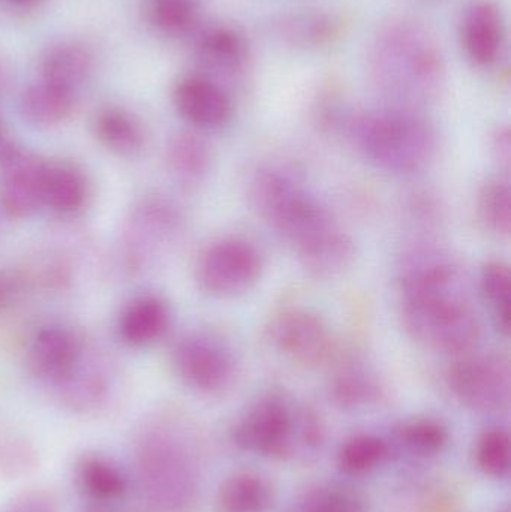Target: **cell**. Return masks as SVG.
<instances>
[{
	"label": "cell",
	"instance_id": "1",
	"mask_svg": "<svg viewBox=\"0 0 511 512\" xmlns=\"http://www.w3.org/2000/svg\"><path fill=\"white\" fill-rule=\"evenodd\" d=\"M369 77L393 107L414 110L443 92L447 80L446 57L434 33L411 17L384 23L369 45Z\"/></svg>",
	"mask_w": 511,
	"mask_h": 512
},
{
	"label": "cell",
	"instance_id": "2",
	"mask_svg": "<svg viewBox=\"0 0 511 512\" xmlns=\"http://www.w3.org/2000/svg\"><path fill=\"white\" fill-rule=\"evenodd\" d=\"M456 283L458 271L452 264L425 265L404 274L402 322L419 345L459 358L477 348L482 327Z\"/></svg>",
	"mask_w": 511,
	"mask_h": 512
},
{
	"label": "cell",
	"instance_id": "3",
	"mask_svg": "<svg viewBox=\"0 0 511 512\" xmlns=\"http://www.w3.org/2000/svg\"><path fill=\"white\" fill-rule=\"evenodd\" d=\"M348 128L366 159L387 173L425 170L437 150L434 128L407 108L392 107L353 116Z\"/></svg>",
	"mask_w": 511,
	"mask_h": 512
},
{
	"label": "cell",
	"instance_id": "4",
	"mask_svg": "<svg viewBox=\"0 0 511 512\" xmlns=\"http://www.w3.org/2000/svg\"><path fill=\"white\" fill-rule=\"evenodd\" d=\"M144 487L150 499L167 512H182L194 502L197 478L188 454L167 438L144 441L141 451Z\"/></svg>",
	"mask_w": 511,
	"mask_h": 512
},
{
	"label": "cell",
	"instance_id": "5",
	"mask_svg": "<svg viewBox=\"0 0 511 512\" xmlns=\"http://www.w3.org/2000/svg\"><path fill=\"white\" fill-rule=\"evenodd\" d=\"M263 258L251 243L224 239L204 249L195 267L198 285L215 298H234L254 288Z\"/></svg>",
	"mask_w": 511,
	"mask_h": 512
},
{
	"label": "cell",
	"instance_id": "6",
	"mask_svg": "<svg viewBox=\"0 0 511 512\" xmlns=\"http://www.w3.org/2000/svg\"><path fill=\"white\" fill-rule=\"evenodd\" d=\"M447 384L456 399L479 412H498L510 400L509 361L500 355H476L456 358L447 372Z\"/></svg>",
	"mask_w": 511,
	"mask_h": 512
},
{
	"label": "cell",
	"instance_id": "7",
	"mask_svg": "<svg viewBox=\"0 0 511 512\" xmlns=\"http://www.w3.org/2000/svg\"><path fill=\"white\" fill-rule=\"evenodd\" d=\"M173 367L180 381L197 393H222L236 378L233 354L218 340L201 334H191L176 343Z\"/></svg>",
	"mask_w": 511,
	"mask_h": 512
},
{
	"label": "cell",
	"instance_id": "8",
	"mask_svg": "<svg viewBox=\"0 0 511 512\" xmlns=\"http://www.w3.org/2000/svg\"><path fill=\"white\" fill-rule=\"evenodd\" d=\"M47 162L15 144L0 147V206L14 219L29 218L42 206Z\"/></svg>",
	"mask_w": 511,
	"mask_h": 512
},
{
	"label": "cell",
	"instance_id": "9",
	"mask_svg": "<svg viewBox=\"0 0 511 512\" xmlns=\"http://www.w3.org/2000/svg\"><path fill=\"white\" fill-rule=\"evenodd\" d=\"M273 346L299 366L312 367L327 363L333 354V339L320 316L306 310H288L270 327Z\"/></svg>",
	"mask_w": 511,
	"mask_h": 512
},
{
	"label": "cell",
	"instance_id": "10",
	"mask_svg": "<svg viewBox=\"0 0 511 512\" xmlns=\"http://www.w3.org/2000/svg\"><path fill=\"white\" fill-rule=\"evenodd\" d=\"M507 27L503 9L495 0H470L459 20V42L471 65L491 69L506 48Z\"/></svg>",
	"mask_w": 511,
	"mask_h": 512
},
{
	"label": "cell",
	"instance_id": "11",
	"mask_svg": "<svg viewBox=\"0 0 511 512\" xmlns=\"http://www.w3.org/2000/svg\"><path fill=\"white\" fill-rule=\"evenodd\" d=\"M294 420L290 408L279 397L258 400L234 427V442L242 450L261 456H279L293 438Z\"/></svg>",
	"mask_w": 511,
	"mask_h": 512
},
{
	"label": "cell",
	"instance_id": "12",
	"mask_svg": "<svg viewBox=\"0 0 511 512\" xmlns=\"http://www.w3.org/2000/svg\"><path fill=\"white\" fill-rule=\"evenodd\" d=\"M173 104L189 125L204 131L224 128L233 119L230 93L218 80L203 72L182 75L176 81Z\"/></svg>",
	"mask_w": 511,
	"mask_h": 512
},
{
	"label": "cell",
	"instance_id": "13",
	"mask_svg": "<svg viewBox=\"0 0 511 512\" xmlns=\"http://www.w3.org/2000/svg\"><path fill=\"white\" fill-rule=\"evenodd\" d=\"M84 348L68 328H41L27 354L30 372L42 381L65 387L83 369Z\"/></svg>",
	"mask_w": 511,
	"mask_h": 512
},
{
	"label": "cell",
	"instance_id": "14",
	"mask_svg": "<svg viewBox=\"0 0 511 512\" xmlns=\"http://www.w3.org/2000/svg\"><path fill=\"white\" fill-rule=\"evenodd\" d=\"M192 41L201 72L209 77H237L248 68L251 48L237 27L225 23L203 24Z\"/></svg>",
	"mask_w": 511,
	"mask_h": 512
},
{
	"label": "cell",
	"instance_id": "15",
	"mask_svg": "<svg viewBox=\"0 0 511 512\" xmlns=\"http://www.w3.org/2000/svg\"><path fill=\"white\" fill-rule=\"evenodd\" d=\"M96 62L95 51L86 42L57 39L39 54L38 78L81 93L95 74Z\"/></svg>",
	"mask_w": 511,
	"mask_h": 512
},
{
	"label": "cell",
	"instance_id": "16",
	"mask_svg": "<svg viewBox=\"0 0 511 512\" xmlns=\"http://www.w3.org/2000/svg\"><path fill=\"white\" fill-rule=\"evenodd\" d=\"M276 38L288 47L321 51L341 41L345 23L339 15L321 9L290 12L273 24Z\"/></svg>",
	"mask_w": 511,
	"mask_h": 512
},
{
	"label": "cell",
	"instance_id": "17",
	"mask_svg": "<svg viewBox=\"0 0 511 512\" xmlns=\"http://www.w3.org/2000/svg\"><path fill=\"white\" fill-rule=\"evenodd\" d=\"M80 93L48 81L38 80L24 87L20 95V113L36 128H51L65 122L77 108Z\"/></svg>",
	"mask_w": 511,
	"mask_h": 512
},
{
	"label": "cell",
	"instance_id": "18",
	"mask_svg": "<svg viewBox=\"0 0 511 512\" xmlns=\"http://www.w3.org/2000/svg\"><path fill=\"white\" fill-rule=\"evenodd\" d=\"M171 324L168 304L158 297H141L132 301L120 316L119 334L126 345L144 348L159 342Z\"/></svg>",
	"mask_w": 511,
	"mask_h": 512
},
{
	"label": "cell",
	"instance_id": "19",
	"mask_svg": "<svg viewBox=\"0 0 511 512\" xmlns=\"http://www.w3.org/2000/svg\"><path fill=\"white\" fill-rule=\"evenodd\" d=\"M96 137L111 152L135 156L146 144V132L137 116L120 105H107L96 113Z\"/></svg>",
	"mask_w": 511,
	"mask_h": 512
},
{
	"label": "cell",
	"instance_id": "20",
	"mask_svg": "<svg viewBox=\"0 0 511 512\" xmlns=\"http://www.w3.org/2000/svg\"><path fill=\"white\" fill-rule=\"evenodd\" d=\"M87 200V180L77 167L71 164H47L42 189V206L59 215H72Z\"/></svg>",
	"mask_w": 511,
	"mask_h": 512
},
{
	"label": "cell",
	"instance_id": "21",
	"mask_svg": "<svg viewBox=\"0 0 511 512\" xmlns=\"http://www.w3.org/2000/svg\"><path fill=\"white\" fill-rule=\"evenodd\" d=\"M144 14L159 35L170 39L192 38L203 26L197 0H146Z\"/></svg>",
	"mask_w": 511,
	"mask_h": 512
},
{
	"label": "cell",
	"instance_id": "22",
	"mask_svg": "<svg viewBox=\"0 0 511 512\" xmlns=\"http://www.w3.org/2000/svg\"><path fill=\"white\" fill-rule=\"evenodd\" d=\"M273 504L269 481L255 472H237L218 493L219 512H267Z\"/></svg>",
	"mask_w": 511,
	"mask_h": 512
},
{
	"label": "cell",
	"instance_id": "23",
	"mask_svg": "<svg viewBox=\"0 0 511 512\" xmlns=\"http://www.w3.org/2000/svg\"><path fill=\"white\" fill-rule=\"evenodd\" d=\"M167 159L177 179L197 183L206 177L212 167V150L203 138L185 132L171 138Z\"/></svg>",
	"mask_w": 511,
	"mask_h": 512
},
{
	"label": "cell",
	"instance_id": "24",
	"mask_svg": "<svg viewBox=\"0 0 511 512\" xmlns=\"http://www.w3.org/2000/svg\"><path fill=\"white\" fill-rule=\"evenodd\" d=\"M477 218L492 236L509 239L511 231V191L509 179L495 177L483 183L477 195Z\"/></svg>",
	"mask_w": 511,
	"mask_h": 512
},
{
	"label": "cell",
	"instance_id": "25",
	"mask_svg": "<svg viewBox=\"0 0 511 512\" xmlns=\"http://www.w3.org/2000/svg\"><path fill=\"white\" fill-rule=\"evenodd\" d=\"M75 475L83 492L95 499L110 501L122 496L126 490L125 475L101 456H84L78 462Z\"/></svg>",
	"mask_w": 511,
	"mask_h": 512
},
{
	"label": "cell",
	"instance_id": "26",
	"mask_svg": "<svg viewBox=\"0 0 511 512\" xmlns=\"http://www.w3.org/2000/svg\"><path fill=\"white\" fill-rule=\"evenodd\" d=\"M483 298L491 309L495 325L503 336L509 337L511 327V274L509 265L489 261L480 273Z\"/></svg>",
	"mask_w": 511,
	"mask_h": 512
},
{
	"label": "cell",
	"instance_id": "27",
	"mask_svg": "<svg viewBox=\"0 0 511 512\" xmlns=\"http://www.w3.org/2000/svg\"><path fill=\"white\" fill-rule=\"evenodd\" d=\"M389 456V445L383 439L372 435H357L342 445L338 463L347 474L363 475L380 468Z\"/></svg>",
	"mask_w": 511,
	"mask_h": 512
},
{
	"label": "cell",
	"instance_id": "28",
	"mask_svg": "<svg viewBox=\"0 0 511 512\" xmlns=\"http://www.w3.org/2000/svg\"><path fill=\"white\" fill-rule=\"evenodd\" d=\"M399 442L419 456H435L440 454L449 444V430L440 421L431 418L405 423L398 432Z\"/></svg>",
	"mask_w": 511,
	"mask_h": 512
},
{
	"label": "cell",
	"instance_id": "29",
	"mask_svg": "<svg viewBox=\"0 0 511 512\" xmlns=\"http://www.w3.org/2000/svg\"><path fill=\"white\" fill-rule=\"evenodd\" d=\"M477 466L489 477H509L511 468L510 436L506 430H486L476 447Z\"/></svg>",
	"mask_w": 511,
	"mask_h": 512
},
{
	"label": "cell",
	"instance_id": "30",
	"mask_svg": "<svg viewBox=\"0 0 511 512\" xmlns=\"http://www.w3.org/2000/svg\"><path fill=\"white\" fill-rule=\"evenodd\" d=\"M302 512H369L365 498L342 486H321L308 493Z\"/></svg>",
	"mask_w": 511,
	"mask_h": 512
},
{
	"label": "cell",
	"instance_id": "31",
	"mask_svg": "<svg viewBox=\"0 0 511 512\" xmlns=\"http://www.w3.org/2000/svg\"><path fill=\"white\" fill-rule=\"evenodd\" d=\"M333 397L345 408H359L377 397L378 385L360 369H344L332 385Z\"/></svg>",
	"mask_w": 511,
	"mask_h": 512
},
{
	"label": "cell",
	"instance_id": "32",
	"mask_svg": "<svg viewBox=\"0 0 511 512\" xmlns=\"http://www.w3.org/2000/svg\"><path fill=\"white\" fill-rule=\"evenodd\" d=\"M9 512H57V505L50 496L35 493L24 496Z\"/></svg>",
	"mask_w": 511,
	"mask_h": 512
},
{
	"label": "cell",
	"instance_id": "33",
	"mask_svg": "<svg viewBox=\"0 0 511 512\" xmlns=\"http://www.w3.org/2000/svg\"><path fill=\"white\" fill-rule=\"evenodd\" d=\"M492 152L497 161L509 171L511 156V140L509 128H498L492 135Z\"/></svg>",
	"mask_w": 511,
	"mask_h": 512
},
{
	"label": "cell",
	"instance_id": "34",
	"mask_svg": "<svg viewBox=\"0 0 511 512\" xmlns=\"http://www.w3.org/2000/svg\"><path fill=\"white\" fill-rule=\"evenodd\" d=\"M15 289L17 286H15L14 279L6 274H0V309H3L12 300Z\"/></svg>",
	"mask_w": 511,
	"mask_h": 512
},
{
	"label": "cell",
	"instance_id": "35",
	"mask_svg": "<svg viewBox=\"0 0 511 512\" xmlns=\"http://www.w3.org/2000/svg\"><path fill=\"white\" fill-rule=\"evenodd\" d=\"M45 0H0L5 8L12 9V11L27 12L38 9Z\"/></svg>",
	"mask_w": 511,
	"mask_h": 512
},
{
	"label": "cell",
	"instance_id": "36",
	"mask_svg": "<svg viewBox=\"0 0 511 512\" xmlns=\"http://www.w3.org/2000/svg\"><path fill=\"white\" fill-rule=\"evenodd\" d=\"M9 81H11V77H9L8 68H6L3 60L0 59V98H2V96L5 95L6 90H8Z\"/></svg>",
	"mask_w": 511,
	"mask_h": 512
},
{
	"label": "cell",
	"instance_id": "37",
	"mask_svg": "<svg viewBox=\"0 0 511 512\" xmlns=\"http://www.w3.org/2000/svg\"><path fill=\"white\" fill-rule=\"evenodd\" d=\"M2 138H3V126H2V123H0V144H2Z\"/></svg>",
	"mask_w": 511,
	"mask_h": 512
},
{
	"label": "cell",
	"instance_id": "38",
	"mask_svg": "<svg viewBox=\"0 0 511 512\" xmlns=\"http://www.w3.org/2000/svg\"><path fill=\"white\" fill-rule=\"evenodd\" d=\"M422 2H438V0H422Z\"/></svg>",
	"mask_w": 511,
	"mask_h": 512
},
{
	"label": "cell",
	"instance_id": "39",
	"mask_svg": "<svg viewBox=\"0 0 511 512\" xmlns=\"http://www.w3.org/2000/svg\"><path fill=\"white\" fill-rule=\"evenodd\" d=\"M95 512H110V511H95Z\"/></svg>",
	"mask_w": 511,
	"mask_h": 512
}]
</instances>
